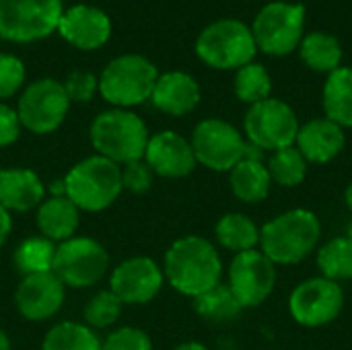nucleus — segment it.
Instances as JSON below:
<instances>
[{
  "label": "nucleus",
  "instance_id": "f257e3e1",
  "mask_svg": "<svg viewBox=\"0 0 352 350\" xmlns=\"http://www.w3.org/2000/svg\"><path fill=\"white\" fill-rule=\"evenodd\" d=\"M163 274L177 293L194 299L221 283L223 260L208 239L186 235L167 250Z\"/></svg>",
  "mask_w": 352,
  "mask_h": 350
},
{
  "label": "nucleus",
  "instance_id": "f03ea898",
  "mask_svg": "<svg viewBox=\"0 0 352 350\" xmlns=\"http://www.w3.org/2000/svg\"><path fill=\"white\" fill-rule=\"evenodd\" d=\"M322 223L314 210L293 208L260 227V252L274 266H295L318 252Z\"/></svg>",
  "mask_w": 352,
  "mask_h": 350
},
{
  "label": "nucleus",
  "instance_id": "7ed1b4c3",
  "mask_svg": "<svg viewBox=\"0 0 352 350\" xmlns=\"http://www.w3.org/2000/svg\"><path fill=\"white\" fill-rule=\"evenodd\" d=\"M89 134L97 155L113 161L116 165L144 159V151L151 138L142 118L120 107L101 111L93 120Z\"/></svg>",
  "mask_w": 352,
  "mask_h": 350
},
{
  "label": "nucleus",
  "instance_id": "20e7f679",
  "mask_svg": "<svg viewBox=\"0 0 352 350\" xmlns=\"http://www.w3.org/2000/svg\"><path fill=\"white\" fill-rule=\"evenodd\" d=\"M66 198L85 212L105 210L122 192V169L113 161L93 155L76 163L64 177Z\"/></svg>",
  "mask_w": 352,
  "mask_h": 350
},
{
  "label": "nucleus",
  "instance_id": "39448f33",
  "mask_svg": "<svg viewBox=\"0 0 352 350\" xmlns=\"http://www.w3.org/2000/svg\"><path fill=\"white\" fill-rule=\"evenodd\" d=\"M159 78L157 66L140 54L113 58L99 76V93L113 107L126 109L151 99Z\"/></svg>",
  "mask_w": 352,
  "mask_h": 350
},
{
  "label": "nucleus",
  "instance_id": "423d86ee",
  "mask_svg": "<svg viewBox=\"0 0 352 350\" xmlns=\"http://www.w3.org/2000/svg\"><path fill=\"white\" fill-rule=\"evenodd\" d=\"M256 52L252 27L235 19L210 23L196 39L198 58L217 70H239L254 60Z\"/></svg>",
  "mask_w": 352,
  "mask_h": 350
},
{
  "label": "nucleus",
  "instance_id": "0eeeda50",
  "mask_svg": "<svg viewBox=\"0 0 352 350\" xmlns=\"http://www.w3.org/2000/svg\"><path fill=\"white\" fill-rule=\"evenodd\" d=\"M64 12L62 0H0V37L31 43L58 31Z\"/></svg>",
  "mask_w": 352,
  "mask_h": 350
},
{
  "label": "nucleus",
  "instance_id": "6e6552de",
  "mask_svg": "<svg viewBox=\"0 0 352 350\" xmlns=\"http://www.w3.org/2000/svg\"><path fill=\"white\" fill-rule=\"evenodd\" d=\"M305 6L295 2H270L254 19L252 33L258 50L270 56H287L303 39Z\"/></svg>",
  "mask_w": 352,
  "mask_h": 350
},
{
  "label": "nucleus",
  "instance_id": "1a4fd4ad",
  "mask_svg": "<svg viewBox=\"0 0 352 350\" xmlns=\"http://www.w3.org/2000/svg\"><path fill=\"white\" fill-rule=\"evenodd\" d=\"M299 126L293 107L274 97L250 105L243 120L245 140L260 146L264 153L295 146Z\"/></svg>",
  "mask_w": 352,
  "mask_h": 350
},
{
  "label": "nucleus",
  "instance_id": "9d476101",
  "mask_svg": "<svg viewBox=\"0 0 352 350\" xmlns=\"http://www.w3.org/2000/svg\"><path fill=\"white\" fill-rule=\"evenodd\" d=\"M109 268L103 245L89 237H70L56 248L52 272L64 287L87 289L97 285Z\"/></svg>",
  "mask_w": 352,
  "mask_h": 350
},
{
  "label": "nucleus",
  "instance_id": "9b49d317",
  "mask_svg": "<svg viewBox=\"0 0 352 350\" xmlns=\"http://www.w3.org/2000/svg\"><path fill=\"white\" fill-rule=\"evenodd\" d=\"M245 142V136L221 118L198 122L190 138L196 163L219 173L231 171L243 159Z\"/></svg>",
  "mask_w": 352,
  "mask_h": 350
},
{
  "label": "nucleus",
  "instance_id": "f8f14e48",
  "mask_svg": "<svg viewBox=\"0 0 352 350\" xmlns=\"http://www.w3.org/2000/svg\"><path fill=\"white\" fill-rule=\"evenodd\" d=\"M70 109V99L56 78L31 83L19 97L16 116L23 128L33 134H50L62 126Z\"/></svg>",
  "mask_w": 352,
  "mask_h": 350
},
{
  "label": "nucleus",
  "instance_id": "ddd939ff",
  "mask_svg": "<svg viewBox=\"0 0 352 350\" xmlns=\"http://www.w3.org/2000/svg\"><path fill=\"white\" fill-rule=\"evenodd\" d=\"M344 309V291L338 283L314 276L299 283L289 297V314L303 328L332 324Z\"/></svg>",
  "mask_w": 352,
  "mask_h": 350
},
{
  "label": "nucleus",
  "instance_id": "4468645a",
  "mask_svg": "<svg viewBox=\"0 0 352 350\" xmlns=\"http://www.w3.org/2000/svg\"><path fill=\"white\" fill-rule=\"evenodd\" d=\"M227 287L243 309L258 307L276 287V266L260 250L235 254L229 266Z\"/></svg>",
  "mask_w": 352,
  "mask_h": 350
},
{
  "label": "nucleus",
  "instance_id": "2eb2a0df",
  "mask_svg": "<svg viewBox=\"0 0 352 350\" xmlns=\"http://www.w3.org/2000/svg\"><path fill=\"white\" fill-rule=\"evenodd\" d=\"M165 283L163 268L151 258H128L116 266L109 278V291L124 305H144L153 301Z\"/></svg>",
  "mask_w": 352,
  "mask_h": 350
},
{
  "label": "nucleus",
  "instance_id": "dca6fc26",
  "mask_svg": "<svg viewBox=\"0 0 352 350\" xmlns=\"http://www.w3.org/2000/svg\"><path fill=\"white\" fill-rule=\"evenodd\" d=\"M58 33L76 50H99L111 37V19L99 6L74 4L62 12Z\"/></svg>",
  "mask_w": 352,
  "mask_h": 350
},
{
  "label": "nucleus",
  "instance_id": "f3484780",
  "mask_svg": "<svg viewBox=\"0 0 352 350\" xmlns=\"http://www.w3.org/2000/svg\"><path fill=\"white\" fill-rule=\"evenodd\" d=\"M64 285L54 272L25 276L16 287L14 305L29 322H45L54 318L64 303Z\"/></svg>",
  "mask_w": 352,
  "mask_h": 350
},
{
  "label": "nucleus",
  "instance_id": "a211bd4d",
  "mask_svg": "<svg viewBox=\"0 0 352 350\" xmlns=\"http://www.w3.org/2000/svg\"><path fill=\"white\" fill-rule=\"evenodd\" d=\"M144 161L153 173L171 179L190 175L198 165L190 140L173 130H163L148 138Z\"/></svg>",
  "mask_w": 352,
  "mask_h": 350
},
{
  "label": "nucleus",
  "instance_id": "6ab92c4d",
  "mask_svg": "<svg viewBox=\"0 0 352 350\" xmlns=\"http://www.w3.org/2000/svg\"><path fill=\"white\" fill-rule=\"evenodd\" d=\"M295 146L305 157L307 163L326 165L344 151L346 146L344 128H340L328 118L309 120L303 126H299Z\"/></svg>",
  "mask_w": 352,
  "mask_h": 350
},
{
  "label": "nucleus",
  "instance_id": "aec40b11",
  "mask_svg": "<svg viewBox=\"0 0 352 350\" xmlns=\"http://www.w3.org/2000/svg\"><path fill=\"white\" fill-rule=\"evenodd\" d=\"M151 101L157 109L169 116L192 113L200 103V85L196 78L182 70L159 74Z\"/></svg>",
  "mask_w": 352,
  "mask_h": 350
},
{
  "label": "nucleus",
  "instance_id": "412c9836",
  "mask_svg": "<svg viewBox=\"0 0 352 350\" xmlns=\"http://www.w3.org/2000/svg\"><path fill=\"white\" fill-rule=\"evenodd\" d=\"M43 196V182L31 169H0V206L8 212H29Z\"/></svg>",
  "mask_w": 352,
  "mask_h": 350
},
{
  "label": "nucleus",
  "instance_id": "4be33fe9",
  "mask_svg": "<svg viewBox=\"0 0 352 350\" xmlns=\"http://www.w3.org/2000/svg\"><path fill=\"white\" fill-rule=\"evenodd\" d=\"M80 225V210L66 196H50L37 208V227L50 241L74 237Z\"/></svg>",
  "mask_w": 352,
  "mask_h": 350
},
{
  "label": "nucleus",
  "instance_id": "5701e85b",
  "mask_svg": "<svg viewBox=\"0 0 352 350\" xmlns=\"http://www.w3.org/2000/svg\"><path fill=\"white\" fill-rule=\"evenodd\" d=\"M229 184H231L233 196L245 204H258L266 200L272 188V179H270L266 163L250 161V159H241L229 171Z\"/></svg>",
  "mask_w": 352,
  "mask_h": 350
},
{
  "label": "nucleus",
  "instance_id": "b1692460",
  "mask_svg": "<svg viewBox=\"0 0 352 350\" xmlns=\"http://www.w3.org/2000/svg\"><path fill=\"white\" fill-rule=\"evenodd\" d=\"M322 105L328 120L340 128H352V68L340 66L328 74Z\"/></svg>",
  "mask_w": 352,
  "mask_h": 350
},
{
  "label": "nucleus",
  "instance_id": "393cba45",
  "mask_svg": "<svg viewBox=\"0 0 352 350\" xmlns=\"http://www.w3.org/2000/svg\"><path fill=\"white\" fill-rule=\"evenodd\" d=\"M214 237L219 245L233 254L250 252L260 245V227L254 219L241 212L223 215L214 227Z\"/></svg>",
  "mask_w": 352,
  "mask_h": 350
},
{
  "label": "nucleus",
  "instance_id": "a878e982",
  "mask_svg": "<svg viewBox=\"0 0 352 350\" xmlns=\"http://www.w3.org/2000/svg\"><path fill=\"white\" fill-rule=\"evenodd\" d=\"M299 52H301V60L305 62V66H309L316 72L330 74L336 68H340V62H342V45L330 33L316 31V33L303 35L299 43Z\"/></svg>",
  "mask_w": 352,
  "mask_h": 350
},
{
  "label": "nucleus",
  "instance_id": "bb28decb",
  "mask_svg": "<svg viewBox=\"0 0 352 350\" xmlns=\"http://www.w3.org/2000/svg\"><path fill=\"white\" fill-rule=\"evenodd\" d=\"M318 268L320 276L342 283L352 278V239L349 235L334 237L318 248Z\"/></svg>",
  "mask_w": 352,
  "mask_h": 350
},
{
  "label": "nucleus",
  "instance_id": "cd10ccee",
  "mask_svg": "<svg viewBox=\"0 0 352 350\" xmlns=\"http://www.w3.org/2000/svg\"><path fill=\"white\" fill-rule=\"evenodd\" d=\"M194 311L206 322L225 324V322L237 320L239 314L243 311V307L239 305V301L235 299L231 289L227 285L219 283L210 291L194 297Z\"/></svg>",
  "mask_w": 352,
  "mask_h": 350
},
{
  "label": "nucleus",
  "instance_id": "c85d7f7f",
  "mask_svg": "<svg viewBox=\"0 0 352 350\" xmlns=\"http://www.w3.org/2000/svg\"><path fill=\"white\" fill-rule=\"evenodd\" d=\"M54 254H56L54 241L45 237H29L19 243V248L14 250L12 262H14V268L23 276L43 274V272H52Z\"/></svg>",
  "mask_w": 352,
  "mask_h": 350
},
{
  "label": "nucleus",
  "instance_id": "c756f323",
  "mask_svg": "<svg viewBox=\"0 0 352 350\" xmlns=\"http://www.w3.org/2000/svg\"><path fill=\"white\" fill-rule=\"evenodd\" d=\"M41 350H101V342L89 326L62 322L45 334Z\"/></svg>",
  "mask_w": 352,
  "mask_h": 350
},
{
  "label": "nucleus",
  "instance_id": "7c9ffc66",
  "mask_svg": "<svg viewBox=\"0 0 352 350\" xmlns=\"http://www.w3.org/2000/svg\"><path fill=\"white\" fill-rule=\"evenodd\" d=\"M307 161L297 151V146L274 151L266 163L272 184L280 188H297L307 175Z\"/></svg>",
  "mask_w": 352,
  "mask_h": 350
},
{
  "label": "nucleus",
  "instance_id": "2f4dec72",
  "mask_svg": "<svg viewBox=\"0 0 352 350\" xmlns=\"http://www.w3.org/2000/svg\"><path fill=\"white\" fill-rule=\"evenodd\" d=\"M233 87H235V95L239 97V101H243L248 105H256L270 97L272 78L262 64L250 62L235 72Z\"/></svg>",
  "mask_w": 352,
  "mask_h": 350
},
{
  "label": "nucleus",
  "instance_id": "473e14b6",
  "mask_svg": "<svg viewBox=\"0 0 352 350\" xmlns=\"http://www.w3.org/2000/svg\"><path fill=\"white\" fill-rule=\"evenodd\" d=\"M122 301L111 291H99L85 305V320L91 328H109L122 314Z\"/></svg>",
  "mask_w": 352,
  "mask_h": 350
},
{
  "label": "nucleus",
  "instance_id": "72a5a7b5",
  "mask_svg": "<svg viewBox=\"0 0 352 350\" xmlns=\"http://www.w3.org/2000/svg\"><path fill=\"white\" fill-rule=\"evenodd\" d=\"M70 103H87L99 91V78L89 70H72L62 83Z\"/></svg>",
  "mask_w": 352,
  "mask_h": 350
},
{
  "label": "nucleus",
  "instance_id": "f704fd0d",
  "mask_svg": "<svg viewBox=\"0 0 352 350\" xmlns=\"http://www.w3.org/2000/svg\"><path fill=\"white\" fill-rule=\"evenodd\" d=\"M25 83V64L12 54H0V101L16 95Z\"/></svg>",
  "mask_w": 352,
  "mask_h": 350
},
{
  "label": "nucleus",
  "instance_id": "c9c22d12",
  "mask_svg": "<svg viewBox=\"0 0 352 350\" xmlns=\"http://www.w3.org/2000/svg\"><path fill=\"white\" fill-rule=\"evenodd\" d=\"M122 169V190L132 192V194H144L153 188V169L146 165L144 159L126 163L120 167Z\"/></svg>",
  "mask_w": 352,
  "mask_h": 350
},
{
  "label": "nucleus",
  "instance_id": "e433bc0d",
  "mask_svg": "<svg viewBox=\"0 0 352 350\" xmlns=\"http://www.w3.org/2000/svg\"><path fill=\"white\" fill-rule=\"evenodd\" d=\"M101 350H153V342L140 328H120L101 342Z\"/></svg>",
  "mask_w": 352,
  "mask_h": 350
},
{
  "label": "nucleus",
  "instance_id": "4c0bfd02",
  "mask_svg": "<svg viewBox=\"0 0 352 350\" xmlns=\"http://www.w3.org/2000/svg\"><path fill=\"white\" fill-rule=\"evenodd\" d=\"M21 122L16 109L0 101V146H10L21 136Z\"/></svg>",
  "mask_w": 352,
  "mask_h": 350
},
{
  "label": "nucleus",
  "instance_id": "58836bf2",
  "mask_svg": "<svg viewBox=\"0 0 352 350\" xmlns=\"http://www.w3.org/2000/svg\"><path fill=\"white\" fill-rule=\"evenodd\" d=\"M12 229V219H10V212L6 208L0 206V248L4 245V241L8 239V233Z\"/></svg>",
  "mask_w": 352,
  "mask_h": 350
},
{
  "label": "nucleus",
  "instance_id": "ea45409f",
  "mask_svg": "<svg viewBox=\"0 0 352 350\" xmlns=\"http://www.w3.org/2000/svg\"><path fill=\"white\" fill-rule=\"evenodd\" d=\"M173 350H208L204 344H200V342H184V344H179V347H175Z\"/></svg>",
  "mask_w": 352,
  "mask_h": 350
},
{
  "label": "nucleus",
  "instance_id": "a19ab883",
  "mask_svg": "<svg viewBox=\"0 0 352 350\" xmlns=\"http://www.w3.org/2000/svg\"><path fill=\"white\" fill-rule=\"evenodd\" d=\"M0 350H10V340L2 330H0Z\"/></svg>",
  "mask_w": 352,
  "mask_h": 350
},
{
  "label": "nucleus",
  "instance_id": "79ce46f5",
  "mask_svg": "<svg viewBox=\"0 0 352 350\" xmlns=\"http://www.w3.org/2000/svg\"><path fill=\"white\" fill-rule=\"evenodd\" d=\"M344 202H346L349 210H351V212H352V182H351V184H349L346 192H344Z\"/></svg>",
  "mask_w": 352,
  "mask_h": 350
},
{
  "label": "nucleus",
  "instance_id": "37998d69",
  "mask_svg": "<svg viewBox=\"0 0 352 350\" xmlns=\"http://www.w3.org/2000/svg\"><path fill=\"white\" fill-rule=\"evenodd\" d=\"M346 235H349V237H351V239H352V223H351V225H349V229H346Z\"/></svg>",
  "mask_w": 352,
  "mask_h": 350
}]
</instances>
